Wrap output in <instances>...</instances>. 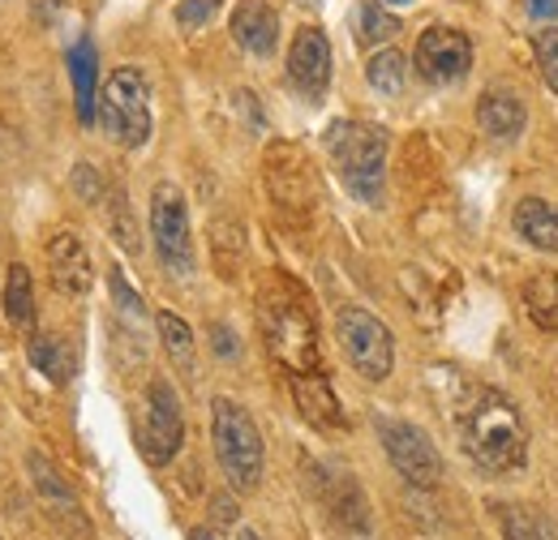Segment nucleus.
Listing matches in <instances>:
<instances>
[{
	"instance_id": "f257e3e1",
	"label": "nucleus",
	"mask_w": 558,
	"mask_h": 540,
	"mask_svg": "<svg viewBox=\"0 0 558 540\" xmlns=\"http://www.w3.org/2000/svg\"><path fill=\"white\" fill-rule=\"evenodd\" d=\"M460 442L486 472H515L529 459V425L498 391H477L460 416Z\"/></svg>"
},
{
	"instance_id": "f03ea898",
	"label": "nucleus",
	"mask_w": 558,
	"mask_h": 540,
	"mask_svg": "<svg viewBox=\"0 0 558 540\" xmlns=\"http://www.w3.org/2000/svg\"><path fill=\"white\" fill-rule=\"evenodd\" d=\"M258 327H263L271 360H276L288 378L323 369L314 314L305 309V300H301L288 283H276V287H267V292L258 296Z\"/></svg>"
},
{
	"instance_id": "7ed1b4c3",
	"label": "nucleus",
	"mask_w": 558,
	"mask_h": 540,
	"mask_svg": "<svg viewBox=\"0 0 558 540\" xmlns=\"http://www.w3.org/2000/svg\"><path fill=\"white\" fill-rule=\"evenodd\" d=\"M327 150H331V163L344 181L356 202L378 206L383 202V189H387V130L383 125H369V121H336L327 130Z\"/></svg>"
},
{
	"instance_id": "20e7f679",
	"label": "nucleus",
	"mask_w": 558,
	"mask_h": 540,
	"mask_svg": "<svg viewBox=\"0 0 558 540\" xmlns=\"http://www.w3.org/2000/svg\"><path fill=\"white\" fill-rule=\"evenodd\" d=\"M210 442H215V459L228 476V484L236 493H254L263 484L267 468V446L263 433L254 425V416L236 400H210Z\"/></svg>"
},
{
	"instance_id": "39448f33",
	"label": "nucleus",
	"mask_w": 558,
	"mask_h": 540,
	"mask_svg": "<svg viewBox=\"0 0 558 540\" xmlns=\"http://www.w3.org/2000/svg\"><path fill=\"white\" fill-rule=\"evenodd\" d=\"M99 121L112 134V142L138 150L150 142V86L138 65L117 69L99 99Z\"/></svg>"
},
{
	"instance_id": "423d86ee",
	"label": "nucleus",
	"mask_w": 558,
	"mask_h": 540,
	"mask_svg": "<svg viewBox=\"0 0 558 540\" xmlns=\"http://www.w3.org/2000/svg\"><path fill=\"white\" fill-rule=\"evenodd\" d=\"M336 339H340L344 360L365 382H387L391 378V369H396V339H391L383 318H374L361 305H344L336 314Z\"/></svg>"
},
{
	"instance_id": "0eeeda50",
	"label": "nucleus",
	"mask_w": 558,
	"mask_h": 540,
	"mask_svg": "<svg viewBox=\"0 0 558 540\" xmlns=\"http://www.w3.org/2000/svg\"><path fill=\"white\" fill-rule=\"evenodd\" d=\"M150 241H155V258L172 279H190L194 274V232H190V206L177 185H155L150 194Z\"/></svg>"
},
{
	"instance_id": "6e6552de",
	"label": "nucleus",
	"mask_w": 558,
	"mask_h": 540,
	"mask_svg": "<svg viewBox=\"0 0 558 540\" xmlns=\"http://www.w3.org/2000/svg\"><path fill=\"white\" fill-rule=\"evenodd\" d=\"M378 442H383L387 464L404 476L413 489H434V484L442 480V459H438L429 433L417 429L413 420L383 416V420H378Z\"/></svg>"
},
{
	"instance_id": "1a4fd4ad",
	"label": "nucleus",
	"mask_w": 558,
	"mask_h": 540,
	"mask_svg": "<svg viewBox=\"0 0 558 540\" xmlns=\"http://www.w3.org/2000/svg\"><path fill=\"white\" fill-rule=\"evenodd\" d=\"M473 39L456 26H425L413 48V69L429 86H451L473 69Z\"/></svg>"
},
{
	"instance_id": "9d476101",
	"label": "nucleus",
	"mask_w": 558,
	"mask_h": 540,
	"mask_svg": "<svg viewBox=\"0 0 558 540\" xmlns=\"http://www.w3.org/2000/svg\"><path fill=\"white\" fill-rule=\"evenodd\" d=\"M185 446V412H181V400L172 391V382L155 378L146 386V429H142V451L155 468L172 464Z\"/></svg>"
},
{
	"instance_id": "9b49d317",
	"label": "nucleus",
	"mask_w": 558,
	"mask_h": 540,
	"mask_svg": "<svg viewBox=\"0 0 558 540\" xmlns=\"http://www.w3.org/2000/svg\"><path fill=\"white\" fill-rule=\"evenodd\" d=\"M331 39L318 30V26H301L292 35V48H288V82L305 95V99H323L327 86H331Z\"/></svg>"
},
{
	"instance_id": "f8f14e48",
	"label": "nucleus",
	"mask_w": 558,
	"mask_h": 540,
	"mask_svg": "<svg viewBox=\"0 0 558 540\" xmlns=\"http://www.w3.org/2000/svg\"><path fill=\"white\" fill-rule=\"evenodd\" d=\"M26 468H31V484H35V493H39V502L48 506V515H52L57 524H70L73 532H86L82 502H77L70 480L61 476V468H57L48 455H39V451L26 455Z\"/></svg>"
},
{
	"instance_id": "ddd939ff",
	"label": "nucleus",
	"mask_w": 558,
	"mask_h": 540,
	"mask_svg": "<svg viewBox=\"0 0 558 540\" xmlns=\"http://www.w3.org/2000/svg\"><path fill=\"white\" fill-rule=\"evenodd\" d=\"M48 270H52V283L65 292V296H86L90 283H95V262H90V249L77 232H57L48 241Z\"/></svg>"
},
{
	"instance_id": "4468645a",
	"label": "nucleus",
	"mask_w": 558,
	"mask_h": 540,
	"mask_svg": "<svg viewBox=\"0 0 558 540\" xmlns=\"http://www.w3.org/2000/svg\"><path fill=\"white\" fill-rule=\"evenodd\" d=\"M232 39L250 57H271L279 48V13L267 0H241L232 9Z\"/></svg>"
},
{
	"instance_id": "2eb2a0df",
	"label": "nucleus",
	"mask_w": 558,
	"mask_h": 540,
	"mask_svg": "<svg viewBox=\"0 0 558 540\" xmlns=\"http://www.w3.org/2000/svg\"><path fill=\"white\" fill-rule=\"evenodd\" d=\"M477 125L494 142H515L529 125V108L511 86H486L477 95Z\"/></svg>"
},
{
	"instance_id": "dca6fc26",
	"label": "nucleus",
	"mask_w": 558,
	"mask_h": 540,
	"mask_svg": "<svg viewBox=\"0 0 558 540\" xmlns=\"http://www.w3.org/2000/svg\"><path fill=\"white\" fill-rule=\"evenodd\" d=\"M288 386H292V400H296V407L305 412L310 425H318V429H344V425H349L323 369H314V373H296V378H288Z\"/></svg>"
},
{
	"instance_id": "f3484780",
	"label": "nucleus",
	"mask_w": 558,
	"mask_h": 540,
	"mask_svg": "<svg viewBox=\"0 0 558 540\" xmlns=\"http://www.w3.org/2000/svg\"><path fill=\"white\" fill-rule=\"evenodd\" d=\"M511 228L524 245L542 249V254H558V206L542 202V198H524L511 210Z\"/></svg>"
},
{
	"instance_id": "a211bd4d",
	"label": "nucleus",
	"mask_w": 558,
	"mask_h": 540,
	"mask_svg": "<svg viewBox=\"0 0 558 540\" xmlns=\"http://www.w3.org/2000/svg\"><path fill=\"white\" fill-rule=\"evenodd\" d=\"M70 73H73V103H77V121L95 125L99 121V57L90 39H77L70 48Z\"/></svg>"
},
{
	"instance_id": "6ab92c4d",
	"label": "nucleus",
	"mask_w": 558,
	"mask_h": 540,
	"mask_svg": "<svg viewBox=\"0 0 558 540\" xmlns=\"http://www.w3.org/2000/svg\"><path fill=\"white\" fill-rule=\"evenodd\" d=\"M4 318L17 327V331H35V279L22 262L9 267V279H4Z\"/></svg>"
},
{
	"instance_id": "aec40b11",
	"label": "nucleus",
	"mask_w": 558,
	"mask_h": 540,
	"mask_svg": "<svg viewBox=\"0 0 558 540\" xmlns=\"http://www.w3.org/2000/svg\"><path fill=\"white\" fill-rule=\"evenodd\" d=\"M26 356L52 386H65L73 378V352L61 335H35L26 343Z\"/></svg>"
},
{
	"instance_id": "412c9836",
	"label": "nucleus",
	"mask_w": 558,
	"mask_h": 540,
	"mask_svg": "<svg viewBox=\"0 0 558 540\" xmlns=\"http://www.w3.org/2000/svg\"><path fill=\"white\" fill-rule=\"evenodd\" d=\"M155 327H159V343L168 352V360L181 369V373H194L198 369V352H194V331L172 314V309H159L155 314Z\"/></svg>"
},
{
	"instance_id": "4be33fe9",
	"label": "nucleus",
	"mask_w": 558,
	"mask_h": 540,
	"mask_svg": "<svg viewBox=\"0 0 558 540\" xmlns=\"http://www.w3.org/2000/svg\"><path fill=\"white\" fill-rule=\"evenodd\" d=\"M365 82L378 90V95H400L404 82H409V57L400 48H378L369 61H365Z\"/></svg>"
},
{
	"instance_id": "5701e85b",
	"label": "nucleus",
	"mask_w": 558,
	"mask_h": 540,
	"mask_svg": "<svg viewBox=\"0 0 558 540\" xmlns=\"http://www.w3.org/2000/svg\"><path fill=\"white\" fill-rule=\"evenodd\" d=\"M524 309L542 331H558V270H546L524 283Z\"/></svg>"
},
{
	"instance_id": "b1692460",
	"label": "nucleus",
	"mask_w": 558,
	"mask_h": 540,
	"mask_svg": "<svg viewBox=\"0 0 558 540\" xmlns=\"http://www.w3.org/2000/svg\"><path fill=\"white\" fill-rule=\"evenodd\" d=\"M400 35V17L391 13V9H383L378 0H365L361 9H356V44L361 48H383V44H391Z\"/></svg>"
},
{
	"instance_id": "393cba45",
	"label": "nucleus",
	"mask_w": 558,
	"mask_h": 540,
	"mask_svg": "<svg viewBox=\"0 0 558 540\" xmlns=\"http://www.w3.org/2000/svg\"><path fill=\"white\" fill-rule=\"evenodd\" d=\"M498 528L502 540H555L550 524L529 506H498Z\"/></svg>"
},
{
	"instance_id": "a878e982",
	"label": "nucleus",
	"mask_w": 558,
	"mask_h": 540,
	"mask_svg": "<svg viewBox=\"0 0 558 540\" xmlns=\"http://www.w3.org/2000/svg\"><path fill=\"white\" fill-rule=\"evenodd\" d=\"M108 223H112V236L125 254H138V228H134V214H130V198L125 194H112L108 206Z\"/></svg>"
},
{
	"instance_id": "bb28decb",
	"label": "nucleus",
	"mask_w": 558,
	"mask_h": 540,
	"mask_svg": "<svg viewBox=\"0 0 558 540\" xmlns=\"http://www.w3.org/2000/svg\"><path fill=\"white\" fill-rule=\"evenodd\" d=\"M533 52H537V69H542L546 86L558 95V26H546L533 35Z\"/></svg>"
},
{
	"instance_id": "cd10ccee",
	"label": "nucleus",
	"mask_w": 558,
	"mask_h": 540,
	"mask_svg": "<svg viewBox=\"0 0 558 540\" xmlns=\"http://www.w3.org/2000/svg\"><path fill=\"white\" fill-rule=\"evenodd\" d=\"M219 9H223V0H181V4L172 9V22H177L181 30H203Z\"/></svg>"
},
{
	"instance_id": "c85d7f7f",
	"label": "nucleus",
	"mask_w": 558,
	"mask_h": 540,
	"mask_svg": "<svg viewBox=\"0 0 558 540\" xmlns=\"http://www.w3.org/2000/svg\"><path fill=\"white\" fill-rule=\"evenodd\" d=\"M108 287H112L117 305H121V309H130V314L138 318V314H142V296L134 292V287H130V283H125V270H121V267L108 270Z\"/></svg>"
},
{
	"instance_id": "c756f323",
	"label": "nucleus",
	"mask_w": 558,
	"mask_h": 540,
	"mask_svg": "<svg viewBox=\"0 0 558 540\" xmlns=\"http://www.w3.org/2000/svg\"><path fill=\"white\" fill-rule=\"evenodd\" d=\"M73 189H77V198H86V202H99V198H104L99 172H95L90 163H77V168H73Z\"/></svg>"
},
{
	"instance_id": "7c9ffc66",
	"label": "nucleus",
	"mask_w": 558,
	"mask_h": 540,
	"mask_svg": "<svg viewBox=\"0 0 558 540\" xmlns=\"http://www.w3.org/2000/svg\"><path fill=\"white\" fill-rule=\"evenodd\" d=\"M210 339H215V343H210V347H215V356H223V360H236V356H241V347H236V335H232V331H223L219 322L210 327Z\"/></svg>"
},
{
	"instance_id": "2f4dec72",
	"label": "nucleus",
	"mask_w": 558,
	"mask_h": 540,
	"mask_svg": "<svg viewBox=\"0 0 558 540\" xmlns=\"http://www.w3.org/2000/svg\"><path fill=\"white\" fill-rule=\"evenodd\" d=\"M210 511H215L219 524H236V502H232V498H215Z\"/></svg>"
},
{
	"instance_id": "473e14b6",
	"label": "nucleus",
	"mask_w": 558,
	"mask_h": 540,
	"mask_svg": "<svg viewBox=\"0 0 558 540\" xmlns=\"http://www.w3.org/2000/svg\"><path fill=\"white\" fill-rule=\"evenodd\" d=\"M533 17H546V22H558V0H529Z\"/></svg>"
},
{
	"instance_id": "72a5a7b5",
	"label": "nucleus",
	"mask_w": 558,
	"mask_h": 540,
	"mask_svg": "<svg viewBox=\"0 0 558 540\" xmlns=\"http://www.w3.org/2000/svg\"><path fill=\"white\" fill-rule=\"evenodd\" d=\"M190 540H215V532H207V528H194V532H190Z\"/></svg>"
},
{
	"instance_id": "f704fd0d",
	"label": "nucleus",
	"mask_w": 558,
	"mask_h": 540,
	"mask_svg": "<svg viewBox=\"0 0 558 540\" xmlns=\"http://www.w3.org/2000/svg\"><path fill=\"white\" fill-rule=\"evenodd\" d=\"M236 540H263V537H258L254 528H241V532H236Z\"/></svg>"
},
{
	"instance_id": "c9c22d12",
	"label": "nucleus",
	"mask_w": 558,
	"mask_h": 540,
	"mask_svg": "<svg viewBox=\"0 0 558 540\" xmlns=\"http://www.w3.org/2000/svg\"><path fill=\"white\" fill-rule=\"evenodd\" d=\"M383 4H391V9H404V4H413V0H383Z\"/></svg>"
},
{
	"instance_id": "e433bc0d",
	"label": "nucleus",
	"mask_w": 558,
	"mask_h": 540,
	"mask_svg": "<svg viewBox=\"0 0 558 540\" xmlns=\"http://www.w3.org/2000/svg\"><path fill=\"white\" fill-rule=\"evenodd\" d=\"M301 4H318V0H301Z\"/></svg>"
}]
</instances>
